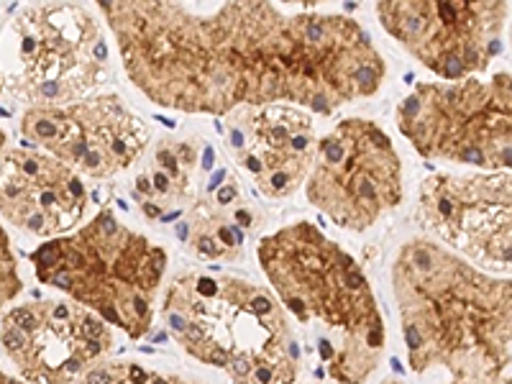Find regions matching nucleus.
I'll use <instances>...</instances> for the list:
<instances>
[{"instance_id":"obj_9","label":"nucleus","mask_w":512,"mask_h":384,"mask_svg":"<svg viewBox=\"0 0 512 384\" xmlns=\"http://www.w3.org/2000/svg\"><path fill=\"white\" fill-rule=\"evenodd\" d=\"M387 64L369 31L344 13H292L287 105L331 116L344 105L374 98Z\"/></svg>"},{"instance_id":"obj_13","label":"nucleus","mask_w":512,"mask_h":384,"mask_svg":"<svg viewBox=\"0 0 512 384\" xmlns=\"http://www.w3.org/2000/svg\"><path fill=\"white\" fill-rule=\"evenodd\" d=\"M0 344L29 384H72L113 346L108 323L77 303L36 300L3 313Z\"/></svg>"},{"instance_id":"obj_22","label":"nucleus","mask_w":512,"mask_h":384,"mask_svg":"<svg viewBox=\"0 0 512 384\" xmlns=\"http://www.w3.org/2000/svg\"><path fill=\"white\" fill-rule=\"evenodd\" d=\"M448 384H477V382H464V379H454V382H448ZM502 384H512V379H507V382Z\"/></svg>"},{"instance_id":"obj_6","label":"nucleus","mask_w":512,"mask_h":384,"mask_svg":"<svg viewBox=\"0 0 512 384\" xmlns=\"http://www.w3.org/2000/svg\"><path fill=\"white\" fill-rule=\"evenodd\" d=\"M108 80V44L93 8L24 6L3 29L0 82L29 108H64L95 95Z\"/></svg>"},{"instance_id":"obj_10","label":"nucleus","mask_w":512,"mask_h":384,"mask_svg":"<svg viewBox=\"0 0 512 384\" xmlns=\"http://www.w3.org/2000/svg\"><path fill=\"white\" fill-rule=\"evenodd\" d=\"M374 13L415 62L441 82H459L487 72L502 52L510 8L497 0H384Z\"/></svg>"},{"instance_id":"obj_7","label":"nucleus","mask_w":512,"mask_h":384,"mask_svg":"<svg viewBox=\"0 0 512 384\" xmlns=\"http://www.w3.org/2000/svg\"><path fill=\"white\" fill-rule=\"evenodd\" d=\"M395 121L433 162L512 175V75L420 82L397 103Z\"/></svg>"},{"instance_id":"obj_24","label":"nucleus","mask_w":512,"mask_h":384,"mask_svg":"<svg viewBox=\"0 0 512 384\" xmlns=\"http://www.w3.org/2000/svg\"><path fill=\"white\" fill-rule=\"evenodd\" d=\"M0 90H3V82H0Z\"/></svg>"},{"instance_id":"obj_18","label":"nucleus","mask_w":512,"mask_h":384,"mask_svg":"<svg viewBox=\"0 0 512 384\" xmlns=\"http://www.w3.org/2000/svg\"><path fill=\"white\" fill-rule=\"evenodd\" d=\"M80 384H208L198 377L182 372H169V369H149L139 361H105L95 364L90 372L80 377Z\"/></svg>"},{"instance_id":"obj_25","label":"nucleus","mask_w":512,"mask_h":384,"mask_svg":"<svg viewBox=\"0 0 512 384\" xmlns=\"http://www.w3.org/2000/svg\"><path fill=\"white\" fill-rule=\"evenodd\" d=\"M510 36H512V26H510Z\"/></svg>"},{"instance_id":"obj_2","label":"nucleus","mask_w":512,"mask_h":384,"mask_svg":"<svg viewBox=\"0 0 512 384\" xmlns=\"http://www.w3.org/2000/svg\"><path fill=\"white\" fill-rule=\"evenodd\" d=\"M256 259L318 351L323 367L315 374L367 384L382 364L384 320L354 256L313 223H290L256 241Z\"/></svg>"},{"instance_id":"obj_21","label":"nucleus","mask_w":512,"mask_h":384,"mask_svg":"<svg viewBox=\"0 0 512 384\" xmlns=\"http://www.w3.org/2000/svg\"><path fill=\"white\" fill-rule=\"evenodd\" d=\"M6 141H8L6 131H3V128H0V157H3V154H6Z\"/></svg>"},{"instance_id":"obj_23","label":"nucleus","mask_w":512,"mask_h":384,"mask_svg":"<svg viewBox=\"0 0 512 384\" xmlns=\"http://www.w3.org/2000/svg\"><path fill=\"white\" fill-rule=\"evenodd\" d=\"M382 384H402V382H400V379H384Z\"/></svg>"},{"instance_id":"obj_11","label":"nucleus","mask_w":512,"mask_h":384,"mask_svg":"<svg viewBox=\"0 0 512 384\" xmlns=\"http://www.w3.org/2000/svg\"><path fill=\"white\" fill-rule=\"evenodd\" d=\"M415 218L466 262L502 277L512 272V175L441 172L418 185Z\"/></svg>"},{"instance_id":"obj_5","label":"nucleus","mask_w":512,"mask_h":384,"mask_svg":"<svg viewBox=\"0 0 512 384\" xmlns=\"http://www.w3.org/2000/svg\"><path fill=\"white\" fill-rule=\"evenodd\" d=\"M41 285L72 297L105 323L144 338L152 331L154 303L167 274V251L128 228L108 208L77 231L44 241L31 254Z\"/></svg>"},{"instance_id":"obj_20","label":"nucleus","mask_w":512,"mask_h":384,"mask_svg":"<svg viewBox=\"0 0 512 384\" xmlns=\"http://www.w3.org/2000/svg\"><path fill=\"white\" fill-rule=\"evenodd\" d=\"M0 384H24V382H21V379H16V377H11V374L0 372Z\"/></svg>"},{"instance_id":"obj_4","label":"nucleus","mask_w":512,"mask_h":384,"mask_svg":"<svg viewBox=\"0 0 512 384\" xmlns=\"http://www.w3.org/2000/svg\"><path fill=\"white\" fill-rule=\"evenodd\" d=\"M169 333L187 356L233 384H295L300 344L272 290L218 267H192L162 295Z\"/></svg>"},{"instance_id":"obj_8","label":"nucleus","mask_w":512,"mask_h":384,"mask_svg":"<svg viewBox=\"0 0 512 384\" xmlns=\"http://www.w3.org/2000/svg\"><path fill=\"white\" fill-rule=\"evenodd\" d=\"M402 159L382 126L346 118L318 139L305 195L338 228L364 233L402 203Z\"/></svg>"},{"instance_id":"obj_19","label":"nucleus","mask_w":512,"mask_h":384,"mask_svg":"<svg viewBox=\"0 0 512 384\" xmlns=\"http://www.w3.org/2000/svg\"><path fill=\"white\" fill-rule=\"evenodd\" d=\"M21 287H24V282H21V274H18L13 244L8 239L6 228L0 226V313L6 310V305L11 300H16Z\"/></svg>"},{"instance_id":"obj_3","label":"nucleus","mask_w":512,"mask_h":384,"mask_svg":"<svg viewBox=\"0 0 512 384\" xmlns=\"http://www.w3.org/2000/svg\"><path fill=\"white\" fill-rule=\"evenodd\" d=\"M95 11L116 36L128 80L154 105L198 116H228L246 105L228 3L121 0L98 3Z\"/></svg>"},{"instance_id":"obj_12","label":"nucleus","mask_w":512,"mask_h":384,"mask_svg":"<svg viewBox=\"0 0 512 384\" xmlns=\"http://www.w3.org/2000/svg\"><path fill=\"white\" fill-rule=\"evenodd\" d=\"M21 134L90 180L123 175L152 144L146 121L118 93H95L64 108H29Z\"/></svg>"},{"instance_id":"obj_15","label":"nucleus","mask_w":512,"mask_h":384,"mask_svg":"<svg viewBox=\"0 0 512 384\" xmlns=\"http://www.w3.org/2000/svg\"><path fill=\"white\" fill-rule=\"evenodd\" d=\"M90 213V190L75 169L34 149L0 157V216L18 231L52 241L77 231Z\"/></svg>"},{"instance_id":"obj_16","label":"nucleus","mask_w":512,"mask_h":384,"mask_svg":"<svg viewBox=\"0 0 512 384\" xmlns=\"http://www.w3.org/2000/svg\"><path fill=\"white\" fill-rule=\"evenodd\" d=\"M175 239L200 259L236 262L256 239V210L241 192L231 167H218L198 200L182 213Z\"/></svg>"},{"instance_id":"obj_1","label":"nucleus","mask_w":512,"mask_h":384,"mask_svg":"<svg viewBox=\"0 0 512 384\" xmlns=\"http://www.w3.org/2000/svg\"><path fill=\"white\" fill-rule=\"evenodd\" d=\"M392 295L410 367H443L464 382L495 379L512 346V280L474 267L428 236L397 249Z\"/></svg>"},{"instance_id":"obj_17","label":"nucleus","mask_w":512,"mask_h":384,"mask_svg":"<svg viewBox=\"0 0 512 384\" xmlns=\"http://www.w3.org/2000/svg\"><path fill=\"white\" fill-rule=\"evenodd\" d=\"M213 167L216 154L205 141L159 139L136 172L131 195L149 221H167L172 210L177 218L198 200L200 177L213 172Z\"/></svg>"},{"instance_id":"obj_14","label":"nucleus","mask_w":512,"mask_h":384,"mask_svg":"<svg viewBox=\"0 0 512 384\" xmlns=\"http://www.w3.org/2000/svg\"><path fill=\"white\" fill-rule=\"evenodd\" d=\"M226 118L233 159L264 198H292L308 182L318 152L308 111L285 103L244 105Z\"/></svg>"}]
</instances>
